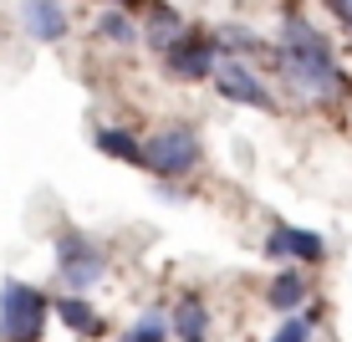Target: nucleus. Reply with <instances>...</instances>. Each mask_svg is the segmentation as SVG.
I'll return each instance as SVG.
<instances>
[{
    "label": "nucleus",
    "instance_id": "1",
    "mask_svg": "<svg viewBox=\"0 0 352 342\" xmlns=\"http://www.w3.org/2000/svg\"><path fill=\"white\" fill-rule=\"evenodd\" d=\"M271 62L286 72L291 92L311 97V103H342V97L352 92V82H347L342 62H337L332 41H327L307 16H286L281 21V41L271 46Z\"/></svg>",
    "mask_w": 352,
    "mask_h": 342
},
{
    "label": "nucleus",
    "instance_id": "2",
    "mask_svg": "<svg viewBox=\"0 0 352 342\" xmlns=\"http://www.w3.org/2000/svg\"><path fill=\"white\" fill-rule=\"evenodd\" d=\"M46 312H52V297L41 286H31V281L10 276L0 286V342H41Z\"/></svg>",
    "mask_w": 352,
    "mask_h": 342
},
{
    "label": "nucleus",
    "instance_id": "3",
    "mask_svg": "<svg viewBox=\"0 0 352 342\" xmlns=\"http://www.w3.org/2000/svg\"><path fill=\"white\" fill-rule=\"evenodd\" d=\"M199 158H204L199 133H194L189 123H164L159 133H148V138H143L138 164L153 169L159 179H184V174H194V169H199Z\"/></svg>",
    "mask_w": 352,
    "mask_h": 342
},
{
    "label": "nucleus",
    "instance_id": "4",
    "mask_svg": "<svg viewBox=\"0 0 352 342\" xmlns=\"http://www.w3.org/2000/svg\"><path fill=\"white\" fill-rule=\"evenodd\" d=\"M56 276L67 281V291H77V297H87V286L107 276V250L87 240L82 230H62L56 235Z\"/></svg>",
    "mask_w": 352,
    "mask_h": 342
},
{
    "label": "nucleus",
    "instance_id": "5",
    "mask_svg": "<svg viewBox=\"0 0 352 342\" xmlns=\"http://www.w3.org/2000/svg\"><path fill=\"white\" fill-rule=\"evenodd\" d=\"M214 87H220V97L225 103H240V107H261V113H271L276 107V97H271V87L250 72V62L245 56H225L220 52V62H214Z\"/></svg>",
    "mask_w": 352,
    "mask_h": 342
},
{
    "label": "nucleus",
    "instance_id": "6",
    "mask_svg": "<svg viewBox=\"0 0 352 342\" xmlns=\"http://www.w3.org/2000/svg\"><path fill=\"white\" fill-rule=\"evenodd\" d=\"M164 56V72L174 82H210V72H214V62H220V46H214V36H194V31H184L168 52H159Z\"/></svg>",
    "mask_w": 352,
    "mask_h": 342
},
{
    "label": "nucleus",
    "instance_id": "7",
    "mask_svg": "<svg viewBox=\"0 0 352 342\" xmlns=\"http://www.w3.org/2000/svg\"><path fill=\"white\" fill-rule=\"evenodd\" d=\"M265 261L322 266L327 261V240L317 230H301V225H271V235H265Z\"/></svg>",
    "mask_w": 352,
    "mask_h": 342
},
{
    "label": "nucleus",
    "instance_id": "8",
    "mask_svg": "<svg viewBox=\"0 0 352 342\" xmlns=\"http://www.w3.org/2000/svg\"><path fill=\"white\" fill-rule=\"evenodd\" d=\"M21 26H26V36L36 46H56V41H67V10H62V0H21Z\"/></svg>",
    "mask_w": 352,
    "mask_h": 342
},
{
    "label": "nucleus",
    "instance_id": "9",
    "mask_svg": "<svg viewBox=\"0 0 352 342\" xmlns=\"http://www.w3.org/2000/svg\"><path fill=\"white\" fill-rule=\"evenodd\" d=\"M311 297V281L296 271V266H281V271L271 276V286H265V307L271 312H281V317H291V312H301V301Z\"/></svg>",
    "mask_w": 352,
    "mask_h": 342
},
{
    "label": "nucleus",
    "instance_id": "10",
    "mask_svg": "<svg viewBox=\"0 0 352 342\" xmlns=\"http://www.w3.org/2000/svg\"><path fill=\"white\" fill-rule=\"evenodd\" d=\"M52 312L62 317V327H67V332H77V337H102V332H107L102 317H97V307H92L87 297H77V291L52 297Z\"/></svg>",
    "mask_w": 352,
    "mask_h": 342
},
{
    "label": "nucleus",
    "instance_id": "11",
    "mask_svg": "<svg viewBox=\"0 0 352 342\" xmlns=\"http://www.w3.org/2000/svg\"><path fill=\"white\" fill-rule=\"evenodd\" d=\"M168 332L179 342H210V307L199 297H179L168 312Z\"/></svg>",
    "mask_w": 352,
    "mask_h": 342
},
{
    "label": "nucleus",
    "instance_id": "12",
    "mask_svg": "<svg viewBox=\"0 0 352 342\" xmlns=\"http://www.w3.org/2000/svg\"><path fill=\"white\" fill-rule=\"evenodd\" d=\"M184 31H189V26H184V16H179L174 6H164V10H153V21H148V36H143V41H148L153 52H168V46H174Z\"/></svg>",
    "mask_w": 352,
    "mask_h": 342
},
{
    "label": "nucleus",
    "instance_id": "13",
    "mask_svg": "<svg viewBox=\"0 0 352 342\" xmlns=\"http://www.w3.org/2000/svg\"><path fill=\"white\" fill-rule=\"evenodd\" d=\"M92 143H97L107 158H123V164H138V153H143L138 133H128V128H97Z\"/></svg>",
    "mask_w": 352,
    "mask_h": 342
},
{
    "label": "nucleus",
    "instance_id": "14",
    "mask_svg": "<svg viewBox=\"0 0 352 342\" xmlns=\"http://www.w3.org/2000/svg\"><path fill=\"white\" fill-rule=\"evenodd\" d=\"M97 36H102V41H113V46H138V26H133V16L123 6H113V10H102V16H97Z\"/></svg>",
    "mask_w": 352,
    "mask_h": 342
},
{
    "label": "nucleus",
    "instance_id": "15",
    "mask_svg": "<svg viewBox=\"0 0 352 342\" xmlns=\"http://www.w3.org/2000/svg\"><path fill=\"white\" fill-rule=\"evenodd\" d=\"M214 46H230L225 56H250V52H261L265 62H271V46H265L256 31H245V26H220V31H214Z\"/></svg>",
    "mask_w": 352,
    "mask_h": 342
},
{
    "label": "nucleus",
    "instance_id": "16",
    "mask_svg": "<svg viewBox=\"0 0 352 342\" xmlns=\"http://www.w3.org/2000/svg\"><path fill=\"white\" fill-rule=\"evenodd\" d=\"M123 342H168V317L164 312H143L138 322L128 327Z\"/></svg>",
    "mask_w": 352,
    "mask_h": 342
},
{
    "label": "nucleus",
    "instance_id": "17",
    "mask_svg": "<svg viewBox=\"0 0 352 342\" xmlns=\"http://www.w3.org/2000/svg\"><path fill=\"white\" fill-rule=\"evenodd\" d=\"M271 342H311V322H307L301 312H291L286 322L276 327V337H271Z\"/></svg>",
    "mask_w": 352,
    "mask_h": 342
},
{
    "label": "nucleus",
    "instance_id": "18",
    "mask_svg": "<svg viewBox=\"0 0 352 342\" xmlns=\"http://www.w3.org/2000/svg\"><path fill=\"white\" fill-rule=\"evenodd\" d=\"M327 10H332L337 21H342V26L352 31V0H327Z\"/></svg>",
    "mask_w": 352,
    "mask_h": 342
},
{
    "label": "nucleus",
    "instance_id": "19",
    "mask_svg": "<svg viewBox=\"0 0 352 342\" xmlns=\"http://www.w3.org/2000/svg\"><path fill=\"white\" fill-rule=\"evenodd\" d=\"M118 6H123V0H118Z\"/></svg>",
    "mask_w": 352,
    "mask_h": 342
}]
</instances>
